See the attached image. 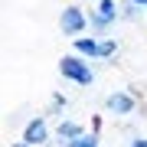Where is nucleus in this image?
<instances>
[{"mask_svg":"<svg viewBox=\"0 0 147 147\" xmlns=\"http://www.w3.org/2000/svg\"><path fill=\"white\" fill-rule=\"evenodd\" d=\"M127 147H147V137H131V141H127Z\"/></svg>","mask_w":147,"mask_h":147,"instance_id":"9d476101","label":"nucleus"},{"mask_svg":"<svg viewBox=\"0 0 147 147\" xmlns=\"http://www.w3.org/2000/svg\"><path fill=\"white\" fill-rule=\"evenodd\" d=\"M59 30L65 33V36H82L85 30H88V13L82 10V7H75V3H69L62 13H59Z\"/></svg>","mask_w":147,"mask_h":147,"instance_id":"7ed1b4c3","label":"nucleus"},{"mask_svg":"<svg viewBox=\"0 0 147 147\" xmlns=\"http://www.w3.org/2000/svg\"><path fill=\"white\" fill-rule=\"evenodd\" d=\"M101 46H105V39L98 36H75V53L85 59H101Z\"/></svg>","mask_w":147,"mask_h":147,"instance_id":"423d86ee","label":"nucleus"},{"mask_svg":"<svg viewBox=\"0 0 147 147\" xmlns=\"http://www.w3.org/2000/svg\"><path fill=\"white\" fill-rule=\"evenodd\" d=\"M59 75H62V79H69V82H75V85H92V82H95L92 65L85 62V56H79V53L59 59Z\"/></svg>","mask_w":147,"mask_h":147,"instance_id":"f257e3e1","label":"nucleus"},{"mask_svg":"<svg viewBox=\"0 0 147 147\" xmlns=\"http://www.w3.org/2000/svg\"><path fill=\"white\" fill-rule=\"evenodd\" d=\"M10 147H33V144H26V141L20 137V141H16V144H10Z\"/></svg>","mask_w":147,"mask_h":147,"instance_id":"9b49d317","label":"nucleus"},{"mask_svg":"<svg viewBox=\"0 0 147 147\" xmlns=\"http://www.w3.org/2000/svg\"><path fill=\"white\" fill-rule=\"evenodd\" d=\"M118 20H121V3H118V0H98L95 10L88 13V26L95 33H108Z\"/></svg>","mask_w":147,"mask_h":147,"instance_id":"f03ea898","label":"nucleus"},{"mask_svg":"<svg viewBox=\"0 0 147 147\" xmlns=\"http://www.w3.org/2000/svg\"><path fill=\"white\" fill-rule=\"evenodd\" d=\"M134 3H137V7H141V10H144V7H147V0H134Z\"/></svg>","mask_w":147,"mask_h":147,"instance_id":"f8f14e48","label":"nucleus"},{"mask_svg":"<svg viewBox=\"0 0 147 147\" xmlns=\"http://www.w3.org/2000/svg\"><path fill=\"white\" fill-rule=\"evenodd\" d=\"M137 16H141V7L134 0H124L121 3V20H137Z\"/></svg>","mask_w":147,"mask_h":147,"instance_id":"1a4fd4ad","label":"nucleus"},{"mask_svg":"<svg viewBox=\"0 0 147 147\" xmlns=\"http://www.w3.org/2000/svg\"><path fill=\"white\" fill-rule=\"evenodd\" d=\"M137 101H141V92H137V88H127V92H111L108 98H105V108H108V115L124 118V115H134V111H137Z\"/></svg>","mask_w":147,"mask_h":147,"instance_id":"20e7f679","label":"nucleus"},{"mask_svg":"<svg viewBox=\"0 0 147 147\" xmlns=\"http://www.w3.org/2000/svg\"><path fill=\"white\" fill-rule=\"evenodd\" d=\"M65 147H98V134H88V131H85V134H79V137H75V141H69Z\"/></svg>","mask_w":147,"mask_h":147,"instance_id":"6e6552de","label":"nucleus"},{"mask_svg":"<svg viewBox=\"0 0 147 147\" xmlns=\"http://www.w3.org/2000/svg\"><path fill=\"white\" fill-rule=\"evenodd\" d=\"M79 134H85V127L79 124V121H59V127H56V137L62 144H69V141H75Z\"/></svg>","mask_w":147,"mask_h":147,"instance_id":"0eeeda50","label":"nucleus"},{"mask_svg":"<svg viewBox=\"0 0 147 147\" xmlns=\"http://www.w3.org/2000/svg\"><path fill=\"white\" fill-rule=\"evenodd\" d=\"M23 141L33 144V147H42L49 141V124H46V118H33L26 121V127H23Z\"/></svg>","mask_w":147,"mask_h":147,"instance_id":"39448f33","label":"nucleus"}]
</instances>
